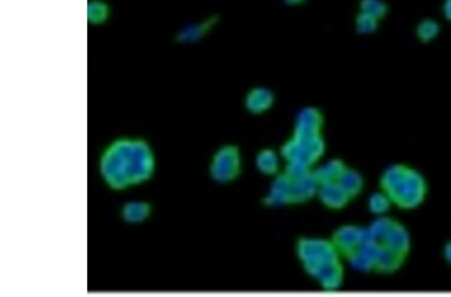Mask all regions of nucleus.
<instances>
[{
    "mask_svg": "<svg viewBox=\"0 0 451 297\" xmlns=\"http://www.w3.org/2000/svg\"><path fill=\"white\" fill-rule=\"evenodd\" d=\"M361 229L356 226H343L333 236V245L339 254L348 256L359 247Z\"/></svg>",
    "mask_w": 451,
    "mask_h": 297,
    "instance_id": "nucleus-5",
    "label": "nucleus"
},
{
    "mask_svg": "<svg viewBox=\"0 0 451 297\" xmlns=\"http://www.w3.org/2000/svg\"><path fill=\"white\" fill-rule=\"evenodd\" d=\"M274 94L266 87H255L250 90L246 97V106L252 113H259L272 106Z\"/></svg>",
    "mask_w": 451,
    "mask_h": 297,
    "instance_id": "nucleus-9",
    "label": "nucleus"
},
{
    "mask_svg": "<svg viewBox=\"0 0 451 297\" xmlns=\"http://www.w3.org/2000/svg\"><path fill=\"white\" fill-rule=\"evenodd\" d=\"M309 173H311L309 167L297 161H291L290 164L287 166L285 173L292 182H298L308 175Z\"/></svg>",
    "mask_w": 451,
    "mask_h": 297,
    "instance_id": "nucleus-19",
    "label": "nucleus"
},
{
    "mask_svg": "<svg viewBox=\"0 0 451 297\" xmlns=\"http://www.w3.org/2000/svg\"><path fill=\"white\" fill-rule=\"evenodd\" d=\"M210 23L212 22L203 23V24L192 25L185 31H182V39L184 41H187V39H191V41L198 39L199 37L203 36V32H206L210 29Z\"/></svg>",
    "mask_w": 451,
    "mask_h": 297,
    "instance_id": "nucleus-22",
    "label": "nucleus"
},
{
    "mask_svg": "<svg viewBox=\"0 0 451 297\" xmlns=\"http://www.w3.org/2000/svg\"><path fill=\"white\" fill-rule=\"evenodd\" d=\"M342 275H343V269L338 262V263L333 264H321L313 276L316 280L324 282L326 280H332V278L342 277Z\"/></svg>",
    "mask_w": 451,
    "mask_h": 297,
    "instance_id": "nucleus-17",
    "label": "nucleus"
},
{
    "mask_svg": "<svg viewBox=\"0 0 451 297\" xmlns=\"http://www.w3.org/2000/svg\"><path fill=\"white\" fill-rule=\"evenodd\" d=\"M326 167H327L328 171H330L331 175L333 176V178H334L335 182H337L338 180V178L340 176H341V174L345 171L346 166L345 164H343V162L341 161V160H332V161L328 162L327 164H326Z\"/></svg>",
    "mask_w": 451,
    "mask_h": 297,
    "instance_id": "nucleus-26",
    "label": "nucleus"
},
{
    "mask_svg": "<svg viewBox=\"0 0 451 297\" xmlns=\"http://www.w3.org/2000/svg\"><path fill=\"white\" fill-rule=\"evenodd\" d=\"M110 16V8L103 0H92L87 6V20L92 24H101Z\"/></svg>",
    "mask_w": 451,
    "mask_h": 297,
    "instance_id": "nucleus-12",
    "label": "nucleus"
},
{
    "mask_svg": "<svg viewBox=\"0 0 451 297\" xmlns=\"http://www.w3.org/2000/svg\"><path fill=\"white\" fill-rule=\"evenodd\" d=\"M319 196L322 203L330 208H342L348 203L350 197L347 196L343 189L337 183L327 182L321 184Z\"/></svg>",
    "mask_w": 451,
    "mask_h": 297,
    "instance_id": "nucleus-7",
    "label": "nucleus"
},
{
    "mask_svg": "<svg viewBox=\"0 0 451 297\" xmlns=\"http://www.w3.org/2000/svg\"><path fill=\"white\" fill-rule=\"evenodd\" d=\"M406 259V256H402V255L392 252L389 248L380 245L378 256H377L375 264H374V269L378 273H393L401 268Z\"/></svg>",
    "mask_w": 451,
    "mask_h": 297,
    "instance_id": "nucleus-8",
    "label": "nucleus"
},
{
    "mask_svg": "<svg viewBox=\"0 0 451 297\" xmlns=\"http://www.w3.org/2000/svg\"><path fill=\"white\" fill-rule=\"evenodd\" d=\"M443 10L446 20L451 22V0H445V1H444Z\"/></svg>",
    "mask_w": 451,
    "mask_h": 297,
    "instance_id": "nucleus-32",
    "label": "nucleus"
},
{
    "mask_svg": "<svg viewBox=\"0 0 451 297\" xmlns=\"http://www.w3.org/2000/svg\"><path fill=\"white\" fill-rule=\"evenodd\" d=\"M290 203L291 201L289 197L272 191H271L269 196L265 199V204L268 206H279Z\"/></svg>",
    "mask_w": 451,
    "mask_h": 297,
    "instance_id": "nucleus-27",
    "label": "nucleus"
},
{
    "mask_svg": "<svg viewBox=\"0 0 451 297\" xmlns=\"http://www.w3.org/2000/svg\"><path fill=\"white\" fill-rule=\"evenodd\" d=\"M301 147L295 141H289L288 143H286L284 145V147L282 148V154L289 161H295L297 159L298 155H299Z\"/></svg>",
    "mask_w": 451,
    "mask_h": 297,
    "instance_id": "nucleus-25",
    "label": "nucleus"
},
{
    "mask_svg": "<svg viewBox=\"0 0 451 297\" xmlns=\"http://www.w3.org/2000/svg\"><path fill=\"white\" fill-rule=\"evenodd\" d=\"M286 4L291 6H301V4L305 3L307 0H283Z\"/></svg>",
    "mask_w": 451,
    "mask_h": 297,
    "instance_id": "nucleus-33",
    "label": "nucleus"
},
{
    "mask_svg": "<svg viewBox=\"0 0 451 297\" xmlns=\"http://www.w3.org/2000/svg\"><path fill=\"white\" fill-rule=\"evenodd\" d=\"M240 173V157L238 148L233 145L222 147L215 154L210 167L213 180L221 183L233 180Z\"/></svg>",
    "mask_w": 451,
    "mask_h": 297,
    "instance_id": "nucleus-3",
    "label": "nucleus"
},
{
    "mask_svg": "<svg viewBox=\"0 0 451 297\" xmlns=\"http://www.w3.org/2000/svg\"><path fill=\"white\" fill-rule=\"evenodd\" d=\"M380 245L389 248L392 252H396L402 256L407 257L411 249L410 234L404 225L394 220L392 226L386 234L385 238Z\"/></svg>",
    "mask_w": 451,
    "mask_h": 297,
    "instance_id": "nucleus-4",
    "label": "nucleus"
},
{
    "mask_svg": "<svg viewBox=\"0 0 451 297\" xmlns=\"http://www.w3.org/2000/svg\"><path fill=\"white\" fill-rule=\"evenodd\" d=\"M392 201L385 192H376L369 199V208L374 215H381L387 212Z\"/></svg>",
    "mask_w": 451,
    "mask_h": 297,
    "instance_id": "nucleus-16",
    "label": "nucleus"
},
{
    "mask_svg": "<svg viewBox=\"0 0 451 297\" xmlns=\"http://www.w3.org/2000/svg\"><path fill=\"white\" fill-rule=\"evenodd\" d=\"M321 126L310 124H297L295 136L297 138H313L319 136Z\"/></svg>",
    "mask_w": 451,
    "mask_h": 297,
    "instance_id": "nucleus-23",
    "label": "nucleus"
},
{
    "mask_svg": "<svg viewBox=\"0 0 451 297\" xmlns=\"http://www.w3.org/2000/svg\"><path fill=\"white\" fill-rule=\"evenodd\" d=\"M316 160L317 157L313 153L310 152L308 150H303V148H301L299 155H298L297 159L295 161L300 162V164L310 167Z\"/></svg>",
    "mask_w": 451,
    "mask_h": 297,
    "instance_id": "nucleus-28",
    "label": "nucleus"
},
{
    "mask_svg": "<svg viewBox=\"0 0 451 297\" xmlns=\"http://www.w3.org/2000/svg\"><path fill=\"white\" fill-rule=\"evenodd\" d=\"M310 152L313 153L314 155L318 159L319 157L323 154L324 152V143L322 138H320V136H317L313 141H312L311 145L308 147Z\"/></svg>",
    "mask_w": 451,
    "mask_h": 297,
    "instance_id": "nucleus-29",
    "label": "nucleus"
},
{
    "mask_svg": "<svg viewBox=\"0 0 451 297\" xmlns=\"http://www.w3.org/2000/svg\"><path fill=\"white\" fill-rule=\"evenodd\" d=\"M152 205L148 201H128L120 208V217L128 224H141L150 217Z\"/></svg>",
    "mask_w": 451,
    "mask_h": 297,
    "instance_id": "nucleus-6",
    "label": "nucleus"
},
{
    "mask_svg": "<svg viewBox=\"0 0 451 297\" xmlns=\"http://www.w3.org/2000/svg\"><path fill=\"white\" fill-rule=\"evenodd\" d=\"M443 254L444 261L451 266V240L444 245Z\"/></svg>",
    "mask_w": 451,
    "mask_h": 297,
    "instance_id": "nucleus-31",
    "label": "nucleus"
},
{
    "mask_svg": "<svg viewBox=\"0 0 451 297\" xmlns=\"http://www.w3.org/2000/svg\"><path fill=\"white\" fill-rule=\"evenodd\" d=\"M337 183L350 198L357 196L363 189L362 176L353 169L346 168L337 180Z\"/></svg>",
    "mask_w": 451,
    "mask_h": 297,
    "instance_id": "nucleus-10",
    "label": "nucleus"
},
{
    "mask_svg": "<svg viewBox=\"0 0 451 297\" xmlns=\"http://www.w3.org/2000/svg\"><path fill=\"white\" fill-rule=\"evenodd\" d=\"M439 34H441V24L432 18L421 20L415 29L416 37L423 43H429L436 41Z\"/></svg>",
    "mask_w": 451,
    "mask_h": 297,
    "instance_id": "nucleus-11",
    "label": "nucleus"
},
{
    "mask_svg": "<svg viewBox=\"0 0 451 297\" xmlns=\"http://www.w3.org/2000/svg\"><path fill=\"white\" fill-rule=\"evenodd\" d=\"M342 283V277L332 278V280H326L322 282V285L327 291H334L339 289Z\"/></svg>",
    "mask_w": 451,
    "mask_h": 297,
    "instance_id": "nucleus-30",
    "label": "nucleus"
},
{
    "mask_svg": "<svg viewBox=\"0 0 451 297\" xmlns=\"http://www.w3.org/2000/svg\"><path fill=\"white\" fill-rule=\"evenodd\" d=\"M380 185L390 201L402 210H416L429 194L427 178L407 164L388 167L381 178Z\"/></svg>",
    "mask_w": 451,
    "mask_h": 297,
    "instance_id": "nucleus-2",
    "label": "nucleus"
},
{
    "mask_svg": "<svg viewBox=\"0 0 451 297\" xmlns=\"http://www.w3.org/2000/svg\"><path fill=\"white\" fill-rule=\"evenodd\" d=\"M156 169V157L145 139L124 136L113 140L101 153L99 171L106 187L124 190L148 182Z\"/></svg>",
    "mask_w": 451,
    "mask_h": 297,
    "instance_id": "nucleus-1",
    "label": "nucleus"
},
{
    "mask_svg": "<svg viewBox=\"0 0 451 297\" xmlns=\"http://www.w3.org/2000/svg\"><path fill=\"white\" fill-rule=\"evenodd\" d=\"M387 3L384 0H359V11L381 20L388 15Z\"/></svg>",
    "mask_w": 451,
    "mask_h": 297,
    "instance_id": "nucleus-13",
    "label": "nucleus"
},
{
    "mask_svg": "<svg viewBox=\"0 0 451 297\" xmlns=\"http://www.w3.org/2000/svg\"><path fill=\"white\" fill-rule=\"evenodd\" d=\"M292 184V180L286 174H283V175H280L276 178L275 182L273 183L272 190L271 191L282 194V196L289 197V199H290V191Z\"/></svg>",
    "mask_w": 451,
    "mask_h": 297,
    "instance_id": "nucleus-20",
    "label": "nucleus"
},
{
    "mask_svg": "<svg viewBox=\"0 0 451 297\" xmlns=\"http://www.w3.org/2000/svg\"><path fill=\"white\" fill-rule=\"evenodd\" d=\"M347 259L350 262L351 266L354 269H356V270L362 271V273H369L370 270L374 269L373 264L369 261H367L364 256L358 254V252H353V254L348 255Z\"/></svg>",
    "mask_w": 451,
    "mask_h": 297,
    "instance_id": "nucleus-21",
    "label": "nucleus"
},
{
    "mask_svg": "<svg viewBox=\"0 0 451 297\" xmlns=\"http://www.w3.org/2000/svg\"><path fill=\"white\" fill-rule=\"evenodd\" d=\"M297 182L299 183L301 187L304 189L305 194H307L308 198L315 194L317 187H318V182H316L313 174L309 173L308 175L305 176L302 180H298Z\"/></svg>",
    "mask_w": 451,
    "mask_h": 297,
    "instance_id": "nucleus-24",
    "label": "nucleus"
},
{
    "mask_svg": "<svg viewBox=\"0 0 451 297\" xmlns=\"http://www.w3.org/2000/svg\"><path fill=\"white\" fill-rule=\"evenodd\" d=\"M379 22L380 20H377L374 16L359 11L355 17V29L358 34L369 36L378 29Z\"/></svg>",
    "mask_w": 451,
    "mask_h": 297,
    "instance_id": "nucleus-14",
    "label": "nucleus"
},
{
    "mask_svg": "<svg viewBox=\"0 0 451 297\" xmlns=\"http://www.w3.org/2000/svg\"><path fill=\"white\" fill-rule=\"evenodd\" d=\"M323 116L320 111L315 108H307L300 111L297 118V124H310L321 126Z\"/></svg>",
    "mask_w": 451,
    "mask_h": 297,
    "instance_id": "nucleus-18",
    "label": "nucleus"
},
{
    "mask_svg": "<svg viewBox=\"0 0 451 297\" xmlns=\"http://www.w3.org/2000/svg\"><path fill=\"white\" fill-rule=\"evenodd\" d=\"M257 164L260 171L267 174H274L278 169L277 157L272 150H264L261 152L257 159Z\"/></svg>",
    "mask_w": 451,
    "mask_h": 297,
    "instance_id": "nucleus-15",
    "label": "nucleus"
}]
</instances>
